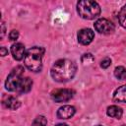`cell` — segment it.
<instances>
[{
  "mask_svg": "<svg viewBox=\"0 0 126 126\" xmlns=\"http://www.w3.org/2000/svg\"><path fill=\"white\" fill-rule=\"evenodd\" d=\"M77 71L76 64L68 59L57 60L51 68L50 75L56 81L60 83L68 82L75 76Z\"/></svg>",
  "mask_w": 126,
  "mask_h": 126,
  "instance_id": "obj_1",
  "label": "cell"
},
{
  "mask_svg": "<svg viewBox=\"0 0 126 126\" xmlns=\"http://www.w3.org/2000/svg\"><path fill=\"white\" fill-rule=\"evenodd\" d=\"M44 48L39 46H33L30 48L24 58L26 67L32 72H39L42 67V56L44 54Z\"/></svg>",
  "mask_w": 126,
  "mask_h": 126,
  "instance_id": "obj_2",
  "label": "cell"
},
{
  "mask_svg": "<svg viewBox=\"0 0 126 126\" xmlns=\"http://www.w3.org/2000/svg\"><path fill=\"white\" fill-rule=\"evenodd\" d=\"M77 11L80 17L86 20H93L100 14V7L94 1L82 0L77 4Z\"/></svg>",
  "mask_w": 126,
  "mask_h": 126,
  "instance_id": "obj_3",
  "label": "cell"
},
{
  "mask_svg": "<svg viewBox=\"0 0 126 126\" xmlns=\"http://www.w3.org/2000/svg\"><path fill=\"white\" fill-rule=\"evenodd\" d=\"M24 74V67L22 66H17L12 70L10 75L7 77V80L5 82V88L6 90L10 92H15L17 91L21 81H22V76Z\"/></svg>",
  "mask_w": 126,
  "mask_h": 126,
  "instance_id": "obj_4",
  "label": "cell"
},
{
  "mask_svg": "<svg viewBox=\"0 0 126 126\" xmlns=\"http://www.w3.org/2000/svg\"><path fill=\"white\" fill-rule=\"evenodd\" d=\"M94 29L96 32H98L99 33H103V34H109L112 33L114 32V25L113 23H111L110 21H108L107 19H98L94 24Z\"/></svg>",
  "mask_w": 126,
  "mask_h": 126,
  "instance_id": "obj_5",
  "label": "cell"
},
{
  "mask_svg": "<svg viewBox=\"0 0 126 126\" xmlns=\"http://www.w3.org/2000/svg\"><path fill=\"white\" fill-rule=\"evenodd\" d=\"M51 95L56 102H64V101H68L73 97L74 91L70 89H60V90L54 91Z\"/></svg>",
  "mask_w": 126,
  "mask_h": 126,
  "instance_id": "obj_6",
  "label": "cell"
},
{
  "mask_svg": "<svg viewBox=\"0 0 126 126\" xmlns=\"http://www.w3.org/2000/svg\"><path fill=\"white\" fill-rule=\"evenodd\" d=\"M78 41L83 44V45H88L90 44L94 37V32L91 29H82L78 32Z\"/></svg>",
  "mask_w": 126,
  "mask_h": 126,
  "instance_id": "obj_7",
  "label": "cell"
},
{
  "mask_svg": "<svg viewBox=\"0 0 126 126\" xmlns=\"http://www.w3.org/2000/svg\"><path fill=\"white\" fill-rule=\"evenodd\" d=\"M11 53L14 57V59L20 61L23 58H25L26 53H25V46L22 43H15L11 46Z\"/></svg>",
  "mask_w": 126,
  "mask_h": 126,
  "instance_id": "obj_8",
  "label": "cell"
},
{
  "mask_svg": "<svg viewBox=\"0 0 126 126\" xmlns=\"http://www.w3.org/2000/svg\"><path fill=\"white\" fill-rule=\"evenodd\" d=\"M75 107L71 105H64L60 107L57 111V116L60 119H69L75 114Z\"/></svg>",
  "mask_w": 126,
  "mask_h": 126,
  "instance_id": "obj_9",
  "label": "cell"
},
{
  "mask_svg": "<svg viewBox=\"0 0 126 126\" xmlns=\"http://www.w3.org/2000/svg\"><path fill=\"white\" fill-rule=\"evenodd\" d=\"M3 104L6 108H9L11 110H16L20 107L21 102L18 98H16L15 96L9 95V96H5L3 98Z\"/></svg>",
  "mask_w": 126,
  "mask_h": 126,
  "instance_id": "obj_10",
  "label": "cell"
},
{
  "mask_svg": "<svg viewBox=\"0 0 126 126\" xmlns=\"http://www.w3.org/2000/svg\"><path fill=\"white\" fill-rule=\"evenodd\" d=\"M32 86V81L31 78H29V77L23 78L16 92H18L20 94H26V93L31 91Z\"/></svg>",
  "mask_w": 126,
  "mask_h": 126,
  "instance_id": "obj_11",
  "label": "cell"
},
{
  "mask_svg": "<svg viewBox=\"0 0 126 126\" xmlns=\"http://www.w3.org/2000/svg\"><path fill=\"white\" fill-rule=\"evenodd\" d=\"M113 98L119 102H126V85L119 87L113 94Z\"/></svg>",
  "mask_w": 126,
  "mask_h": 126,
  "instance_id": "obj_12",
  "label": "cell"
},
{
  "mask_svg": "<svg viewBox=\"0 0 126 126\" xmlns=\"http://www.w3.org/2000/svg\"><path fill=\"white\" fill-rule=\"evenodd\" d=\"M106 113L108 116L110 117H113V118H120L122 116V109L116 105H111L107 108L106 110Z\"/></svg>",
  "mask_w": 126,
  "mask_h": 126,
  "instance_id": "obj_13",
  "label": "cell"
},
{
  "mask_svg": "<svg viewBox=\"0 0 126 126\" xmlns=\"http://www.w3.org/2000/svg\"><path fill=\"white\" fill-rule=\"evenodd\" d=\"M114 76L118 80H125L126 79V69L122 66H118L114 70Z\"/></svg>",
  "mask_w": 126,
  "mask_h": 126,
  "instance_id": "obj_14",
  "label": "cell"
},
{
  "mask_svg": "<svg viewBox=\"0 0 126 126\" xmlns=\"http://www.w3.org/2000/svg\"><path fill=\"white\" fill-rule=\"evenodd\" d=\"M118 20H119V23H120L121 27L126 29V4L120 10V12L118 14Z\"/></svg>",
  "mask_w": 126,
  "mask_h": 126,
  "instance_id": "obj_15",
  "label": "cell"
},
{
  "mask_svg": "<svg viewBox=\"0 0 126 126\" xmlns=\"http://www.w3.org/2000/svg\"><path fill=\"white\" fill-rule=\"evenodd\" d=\"M47 124V119L42 116V115H39L35 118V120L32 122V126H46Z\"/></svg>",
  "mask_w": 126,
  "mask_h": 126,
  "instance_id": "obj_16",
  "label": "cell"
},
{
  "mask_svg": "<svg viewBox=\"0 0 126 126\" xmlns=\"http://www.w3.org/2000/svg\"><path fill=\"white\" fill-rule=\"evenodd\" d=\"M81 60H82V63L83 64H91V63L94 62V56H93L92 53H86V54H84L82 56Z\"/></svg>",
  "mask_w": 126,
  "mask_h": 126,
  "instance_id": "obj_17",
  "label": "cell"
},
{
  "mask_svg": "<svg viewBox=\"0 0 126 126\" xmlns=\"http://www.w3.org/2000/svg\"><path fill=\"white\" fill-rule=\"evenodd\" d=\"M18 37H19V32H18L17 31H15V30H13V31L9 33V38H10V40H12V41L16 40Z\"/></svg>",
  "mask_w": 126,
  "mask_h": 126,
  "instance_id": "obj_18",
  "label": "cell"
},
{
  "mask_svg": "<svg viewBox=\"0 0 126 126\" xmlns=\"http://www.w3.org/2000/svg\"><path fill=\"white\" fill-rule=\"evenodd\" d=\"M110 64H111V60H110L109 58H105V59H103V60L101 61L100 66H101L102 68H107L108 66H110Z\"/></svg>",
  "mask_w": 126,
  "mask_h": 126,
  "instance_id": "obj_19",
  "label": "cell"
},
{
  "mask_svg": "<svg viewBox=\"0 0 126 126\" xmlns=\"http://www.w3.org/2000/svg\"><path fill=\"white\" fill-rule=\"evenodd\" d=\"M0 54H1V56H5L8 54V50L5 47H1L0 48Z\"/></svg>",
  "mask_w": 126,
  "mask_h": 126,
  "instance_id": "obj_20",
  "label": "cell"
},
{
  "mask_svg": "<svg viewBox=\"0 0 126 126\" xmlns=\"http://www.w3.org/2000/svg\"><path fill=\"white\" fill-rule=\"evenodd\" d=\"M4 34H5V25L4 23H1V38H3Z\"/></svg>",
  "mask_w": 126,
  "mask_h": 126,
  "instance_id": "obj_21",
  "label": "cell"
},
{
  "mask_svg": "<svg viewBox=\"0 0 126 126\" xmlns=\"http://www.w3.org/2000/svg\"><path fill=\"white\" fill-rule=\"evenodd\" d=\"M55 126H68V125L67 124H64V123H60V124H57Z\"/></svg>",
  "mask_w": 126,
  "mask_h": 126,
  "instance_id": "obj_22",
  "label": "cell"
},
{
  "mask_svg": "<svg viewBox=\"0 0 126 126\" xmlns=\"http://www.w3.org/2000/svg\"><path fill=\"white\" fill-rule=\"evenodd\" d=\"M96 126H101V125H96Z\"/></svg>",
  "mask_w": 126,
  "mask_h": 126,
  "instance_id": "obj_23",
  "label": "cell"
}]
</instances>
